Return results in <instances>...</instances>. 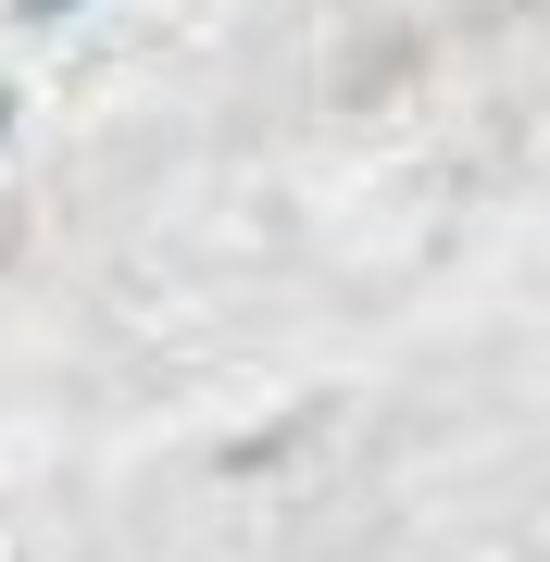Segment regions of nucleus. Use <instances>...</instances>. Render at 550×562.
<instances>
[{
	"label": "nucleus",
	"mask_w": 550,
	"mask_h": 562,
	"mask_svg": "<svg viewBox=\"0 0 550 562\" xmlns=\"http://www.w3.org/2000/svg\"><path fill=\"white\" fill-rule=\"evenodd\" d=\"M38 13H76V0H38Z\"/></svg>",
	"instance_id": "nucleus-1"
}]
</instances>
